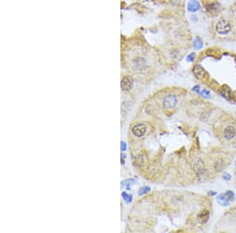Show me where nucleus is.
Returning a JSON list of instances; mask_svg holds the SVG:
<instances>
[{
  "instance_id": "f257e3e1",
  "label": "nucleus",
  "mask_w": 236,
  "mask_h": 233,
  "mask_svg": "<svg viewBox=\"0 0 236 233\" xmlns=\"http://www.w3.org/2000/svg\"><path fill=\"white\" fill-rule=\"evenodd\" d=\"M216 32L219 35H227L231 30V25L226 20H219L216 25Z\"/></svg>"
},
{
  "instance_id": "f03ea898",
  "label": "nucleus",
  "mask_w": 236,
  "mask_h": 233,
  "mask_svg": "<svg viewBox=\"0 0 236 233\" xmlns=\"http://www.w3.org/2000/svg\"><path fill=\"white\" fill-rule=\"evenodd\" d=\"M177 104V98L175 95L170 94L166 96L163 101V106L167 109H171L175 108Z\"/></svg>"
},
{
  "instance_id": "7ed1b4c3",
  "label": "nucleus",
  "mask_w": 236,
  "mask_h": 233,
  "mask_svg": "<svg viewBox=\"0 0 236 233\" xmlns=\"http://www.w3.org/2000/svg\"><path fill=\"white\" fill-rule=\"evenodd\" d=\"M133 83H134V80H133L131 76H124L121 80V83H120V86H121L122 90H124V91H127V90H131V87L133 86Z\"/></svg>"
},
{
  "instance_id": "20e7f679",
  "label": "nucleus",
  "mask_w": 236,
  "mask_h": 233,
  "mask_svg": "<svg viewBox=\"0 0 236 233\" xmlns=\"http://www.w3.org/2000/svg\"><path fill=\"white\" fill-rule=\"evenodd\" d=\"M132 132L135 136L137 138H141L146 134V125H144L142 123L140 124H137L132 128Z\"/></svg>"
},
{
  "instance_id": "39448f33",
  "label": "nucleus",
  "mask_w": 236,
  "mask_h": 233,
  "mask_svg": "<svg viewBox=\"0 0 236 233\" xmlns=\"http://www.w3.org/2000/svg\"><path fill=\"white\" fill-rule=\"evenodd\" d=\"M132 64H133V67H134L135 69L140 71V70H143L144 68H146V60H145L144 58H142V57H138L133 60Z\"/></svg>"
},
{
  "instance_id": "423d86ee",
  "label": "nucleus",
  "mask_w": 236,
  "mask_h": 233,
  "mask_svg": "<svg viewBox=\"0 0 236 233\" xmlns=\"http://www.w3.org/2000/svg\"><path fill=\"white\" fill-rule=\"evenodd\" d=\"M236 135V130L233 126H228L224 129L223 133V138L226 140H231Z\"/></svg>"
},
{
  "instance_id": "0eeeda50",
  "label": "nucleus",
  "mask_w": 236,
  "mask_h": 233,
  "mask_svg": "<svg viewBox=\"0 0 236 233\" xmlns=\"http://www.w3.org/2000/svg\"><path fill=\"white\" fill-rule=\"evenodd\" d=\"M193 73H194V76H195L197 79H202L203 78L205 77L206 72H205V70L204 69V68H203L201 65L197 64V65H195V66L194 67V68H193Z\"/></svg>"
},
{
  "instance_id": "6e6552de",
  "label": "nucleus",
  "mask_w": 236,
  "mask_h": 233,
  "mask_svg": "<svg viewBox=\"0 0 236 233\" xmlns=\"http://www.w3.org/2000/svg\"><path fill=\"white\" fill-rule=\"evenodd\" d=\"M200 4L197 0H190L187 5V9L190 13H195L200 9Z\"/></svg>"
},
{
  "instance_id": "1a4fd4ad",
  "label": "nucleus",
  "mask_w": 236,
  "mask_h": 233,
  "mask_svg": "<svg viewBox=\"0 0 236 233\" xmlns=\"http://www.w3.org/2000/svg\"><path fill=\"white\" fill-rule=\"evenodd\" d=\"M197 217H198V220L202 224H205L208 221V218H209V212L208 210H203L202 212L197 215Z\"/></svg>"
},
{
  "instance_id": "9d476101",
  "label": "nucleus",
  "mask_w": 236,
  "mask_h": 233,
  "mask_svg": "<svg viewBox=\"0 0 236 233\" xmlns=\"http://www.w3.org/2000/svg\"><path fill=\"white\" fill-rule=\"evenodd\" d=\"M231 90H230V87L227 86H223V87L221 90V96L226 98L227 100L230 101L231 99Z\"/></svg>"
},
{
  "instance_id": "9b49d317",
  "label": "nucleus",
  "mask_w": 236,
  "mask_h": 233,
  "mask_svg": "<svg viewBox=\"0 0 236 233\" xmlns=\"http://www.w3.org/2000/svg\"><path fill=\"white\" fill-rule=\"evenodd\" d=\"M217 202L219 203V204H220L221 206H227L229 205V200L227 199V198L225 195L224 194H221L217 196Z\"/></svg>"
},
{
  "instance_id": "f8f14e48",
  "label": "nucleus",
  "mask_w": 236,
  "mask_h": 233,
  "mask_svg": "<svg viewBox=\"0 0 236 233\" xmlns=\"http://www.w3.org/2000/svg\"><path fill=\"white\" fill-rule=\"evenodd\" d=\"M208 10L210 13H218L219 11V5L217 2H212L208 6Z\"/></svg>"
},
{
  "instance_id": "ddd939ff",
  "label": "nucleus",
  "mask_w": 236,
  "mask_h": 233,
  "mask_svg": "<svg viewBox=\"0 0 236 233\" xmlns=\"http://www.w3.org/2000/svg\"><path fill=\"white\" fill-rule=\"evenodd\" d=\"M193 46H194V50H200V49H201V48L203 47V42L200 37H197V38L194 39V42H193Z\"/></svg>"
},
{
  "instance_id": "4468645a",
  "label": "nucleus",
  "mask_w": 236,
  "mask_h": 233,
  "mask_svg": "<svg viewBox=\"0 0 236 233\" xmlns=\"http://www.w3.org/2000/svg\"><path fill=\"white\" fill-rule=\"evenodd\" d=\"M203 167H204V164H203V162L201 160H198L194 164V168H195L197 172H200L203 170Z\"/></svg>"
},
{
  "instance_id": "2eb2a0df",
  "label": "nucleus",
  "mask_w": 236,
  "mask_h": 233,
  "mask_svg": "<svg viewBox=\"0 0 236 233\" xmlns=\"http://www.w3.org/2000/svg\"><path fill=\"white\" fill-rule=\"evenodd\" d=\"M225 195H226V197H227V199H228L229 201H234V200L235 199V196H234V192L231 191L226 192V193H225Z\"/></svg>"
},
{
  "instance_id": "dca6fc26",
  "label": "nucleus",
  "mask_w": 236,
  "mask_h": 233,
  "mask_svg": "<svg viewBox=\"0 0 236 233\" xmlns=\"http://www.w3.org/2000/svg\"><path fill=\"white\" fill-rule=\"evenodd\" d=\"M122 197L124 199L126 203H131V200H132V196H131V195L130 194H127L126 192H123L122 193Z\"/></svg>"
},
{
  "instance_id": "f3484780",
  "label": "nucleus",
  "mask_w": 236,
  "mask_h": 233,
  "mask_svg": "<svg viewBox=\"0 0 236 233\" xmlns=\"http://www.w3.org/2000/svg\"><path fill=\"white\" fill-rule=\"evenodd\" d=\"M149 191H150V188L149 187H143L138 191V195H142L143 194H146V193L149 192Z\"/></svg>"
},
{
  "instance_id": "a211bd4d",
  "label": "nucleus",
  "mask_w": 236,
  "mask_h": 233,
  "mask_svg": "<svg viewBox=\"0 0 236 233\" xmlns=\"http://www.w3.org/2000/svg\"><path fill=\"white\" fill-rule=\"evenodd\" d=\"M200 94H201V96L204 97H205V98H208V97H210V93H209V91H208V90H203L200 93Z\"/></svg>"
},
{
  "instance_id": "6ab92c4d",
  "label": "nucleus",
  "mask_w": 236,
  "mask_h": 233,
  "mask_svg": "<svg viewBox=\"0 0 236 233\" xmlns=\"http://www.w3.org/2000/svg\"><path fill=\"white\" fill-rule=\"evenodd\" d=\"M194 59H195V53H191L190 54H189L187 58H186V61H188V62H192V61H194Z\"/></svg>"
},
{
  "instance_id": "aec40b11",
  "label": "nucleus",
  "mask_w": 236,
  "mask_h": 233,
  "mask_svg": "<svg viewBox=\"0 0 236 233\" xmlns=\"http://www.w3.org/2000/svg\"><path fill=\"white\" fill-rule=\"evenodd\" d=\"M223 178L225 181H230V178H231V176H230V174H227V173H224L223 175Z\"/></svg>"
},
{
  "instance_id": "412c9836",
  "label": "nucleus",
  "mask_w": 236,
  "mask_h": 233,
  "mask_svg": "<svg viewBox=\"0 0 236 233\" xmlns=\"http://www.w3.org/2000/svg\"><path fill=\"white\" fill-rule=\"evenodd\" d=\"M170 2L172 5H179L180 3L181 0H170Z\"/></svg>"
},
{
  "instance_id": "4be33fe9",
  "label": "nucleus",
  "mask_w": 236,
  "mask_h": 233,
  "mask_svg": "<svg viewBox=\"0 0 236 233\" xmlns=\"http://www.w3.org/2000/svg\"><path fill=\"white\" fill-rule=\"evenodd\" d=\"M120 148H121V151H123V152L126 150V149H127V146H126L125 142H121V145H120Z\"/></svg>"
},
{
  "instance_id": "5701e85b",
  "label": "nucleus",
  "mask_w": 236,
  "mask_h": 233,
  "mask_svg": "<svg viewBox=\"0 0 236 233\" xmlns=\"http://www.w3.org/2000/svg\"><path fill=\"white\" fill-rule=\"evenodd\" d=\"M199 90H200V86H194V88L192 89V90H194V91L197 92V94H200Z\"/></svg>"
},
{
  "instance_id": "b1692460",
  "label": "nucleus",
  "mask_w": 236,
  "mask_h": 233,
  "mask_svg": "<svg viewBox=\"0 0 236 233\" xmlns=\"http://www.w3.org/2000/svg\"><path fill=\"white\" fill-rule=\"evenodd\" d=\"M208 194L210 195H216V194H217V193H216V192L209 191V192H208Z\"/></svg>"
},
{
  "instance_id": "393cba45",
  "label": "nucleus",
  "mask_w": 236,
  "mask_h": 233,
  "mask_svg": "<svg viewBox=\"0 0 236 233\" xmlns=\"http://www.w3.org/2000/svg\"><path fill=\"white\" fill-rule=\"evenodd\" d=\"M233 96H234V99L236 100V91H234V94H233Z\"/></svg>"
},
{
  "instance_id": "a878e982",
  "label": "nucleus",
  "mask_w": 236,
  "mask_h": 233,
  "mask_svg": "<svg viewBox=\"0 0 236 233\" xmlns=\"http://www.w3.org/2000/svg\"><path fill=\"white\" fill-rule=\"evenodd\" d=\"M234 60H235V61H236V57H235V58H234Z\"/></svg>"
}]
</instances>
